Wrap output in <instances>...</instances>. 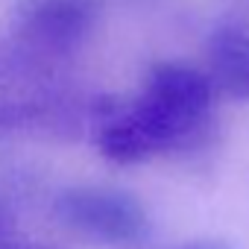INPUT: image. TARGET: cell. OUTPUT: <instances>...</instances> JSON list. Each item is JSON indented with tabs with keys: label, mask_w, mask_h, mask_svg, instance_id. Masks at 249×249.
I'll list each match as a JSON object with an SVG mask.
<instances>
[{
	"label": "cell",
	"mask_w": 249,
	"mask_h": 249,
	"mask_svg": "<svg viewBox=\"0 0 249 249\" xmlns=\"http://www.w3.org/2000/svg\"><path fill=\"white\" fill-rule=\"evenodd\" d=\"M214 85L208 73L159 62L147 71L144 88L132 103H94V141L103 159L138 164L153 156L191 153L211 138Z\"/></svg>",
	"instance_id": "6da1fadb"
},
{
	"label": "cell",
	"mask_w": 249,
	"mask_h": 249,
	"mask_svg": "<svg viewBox=\"0 0 249 249\" xmlns=\"http://www.w3.org/2000/svg\"><path fill=\"white\" fill-rule=\"evenodd\" d=\"M53 217L65 229L108 246H135L153 229L150 211L138 196L103 185L65 188L53 199Z\"/></svg>",
	"instance_id": "7a4b0ae2"
},
{
	"label": "cell",
	"mask_w": 249,
	"mask_h": 249,
	"mask_svg": "<svg viewBox=\"0 0 249 249\" xmlns=\"http://www.w3.org/2000/svg\"><path fill=\"white\" fill-rule=\"evenodd\" d=\"M94 24L97 6L91 0H30L15 15L9 44L59 65L91 38Z\"/></svg>",
	"instance_id": "3957f363"
},
{
	"label": "cell",
	"mask_w": 249,
	"mask_h": 249,
	"mask_svg": "<svg viewBox=\"0 0 249 249\" xmlns=\"http://www.w3.org/2000/svg\"><path fill=\"white\" fill-rule=\"evenodd\" d=\"M208 79L214 91L237 100H249V21L229 18L220 21L205 44Z\"/></svg>",
	"instance_id": "277c9868"
},
{
	"label": "cell",
	"mask_w": 249,
	"mask_h": 249,
	"mask_svg": "<svg viewBox=\"0 0 249 249\" xmlns=\"http://www.w3.org/2000/svg\"><path fill=\"white\" fill-rule=\"evenodd\" d=\"M0 249H47L41 243H33V240H24L15 229V220L12 214L6 211V205L0 202Z\"/></svg>",
	"instance_id": "5b68a950"
},
{
	"label": "cell",
	"mask_w": 249,
	"mask_h": 249,
	"mask_svg": "<svg viewBox=\"0 0 249 249\" xmlns=\"http://www.w3.org/2000/svg\"><path fill=\"white\" fill-rule=\"evenodd\" d=\"M173 249H231L229 240L223 237H196V240H188V243H179Z\"/></svg>",
	"instance_id": "8992f818"
}]
</instances>
